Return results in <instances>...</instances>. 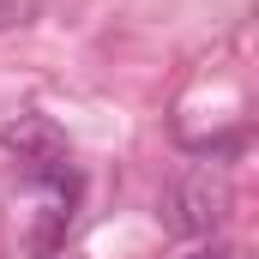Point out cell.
<instances>
[{
	"mask_svg": "<svg viewBox=\"0 0 259 259\" xmlns=\"http://www.w3.org/2000/svg\"><path fill=\"white\" fill-rule=\"evenodd\" d=\"M235 211V187L211 169H193V175H175L163 187V229L187 235V241H211Z\"/></svg>",
	"mask_w": 259,
	"mask_h": 259,
	"instance_id": "cell-1",
	"label": "cell"
},
{
	"mask_svg": "<svg viewBox=\"0 0 259 259\" xmlns=\"http://www.w3.org/2000/svg\"><path fill=\"white\" fill-rule=\"evenodd\" d=\"M0 145L36 175V169H55V163H66V133L49 121V115H18V121H6L0 127Z\"/></svg>",
	"mask_w": 259,
	"mask_h": 259,
	"instance_id": "cell-2",
	"label": "cell"
},
{
	"mask_svg": "<svg viewBox=\"0 0 259 259\" xmlns=\"http://www.w3.org/2000/svg\"><path fill=\"white\" fill-rule=\"evenodd\" d=\"M175 259H235L223 241H205V247H187V253H175Z\"/></svg>",
	"mask_w": 259,
	"mask_h": 259,
	"instance_id": "cell-3",
	"label": "cell"
},
{
	"mask_svg": "<svg viewBox=\"0 0 259 259\" xmlns=\"http://www.w3.org/2000/svg\"><path fill=\"white\" fill-rule=\"evenodd\" d=\"M30 18V0H0V24H24Z\"/></svg>",
	"mask_w": 259,
	"mask_h": 259,
	"instance_id": "cell-4",
	"label": "cell"
}]
</instances>
